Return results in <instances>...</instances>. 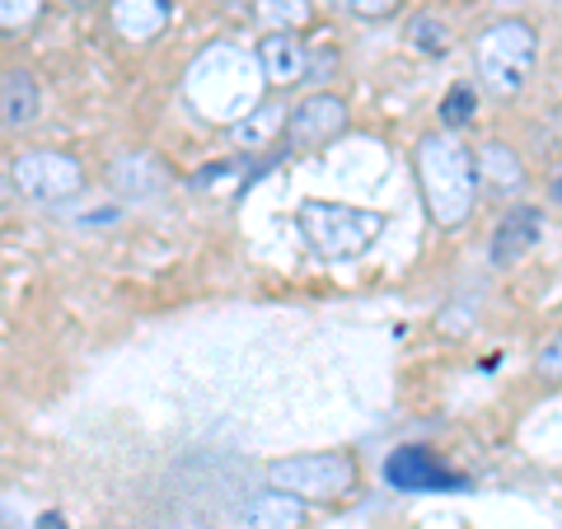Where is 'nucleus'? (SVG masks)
<instances>
[{"instance_id": "9d476101", "label": "nucleus", "mask_w": 562, "mask_h": 529, "mask_svg": "<svg viewBox=\"0 0 562 529\" xmlns=\"http://www.w3.org/2000/svg\"><path fill=\"white\" fill-rule=\"evenodd\" d=\"M305 43L295 38V33H268L258 47V70H262V80L277 85V90H286V85H295L305 76Z\"/></svg>"}, {"instance_id": "b1692460", "label": "nucleus", "mask_w": 562, "mask_h": 529, "mask_svg": "<svg viewBox=\"0 0 562 529\" xmlns=\"http://www.w3.org/2000/svg\"><path fill=\"white\" fill-rule=\"evenodd\" d=\"M43 529H61V516H43Z\"/></svg>"}, {"instance_id": "f03ea898", "label": "nucleus", "mask_w": 562, "mask_h": 529, "mask_svg": "<svg viewBox=\"0 0 562 529\" xmlns=\"http://www.w3.org/2000/svg\"><path fill=\"white\" fill-rule=\"evenodd\" d=\"M258 85H262V70L239 47H211L188 70L192 103L206 117H221V122H239L249 109H258Z\"/></svg>"}, {"instance_id": "4468645a", "label": "nucleus", "mask_w": 562, "mask_h": 529, "mask_svg": "<svg viewBox=\"0 0 562 529\" xmlns=\"http://www.w3.org/2000/svg\"><path fill=\"white\" fill-rule=\"evenodd\" d=\"M113 24L127 33V38H155V33L169 24V0H117Z\"/></svg>"}, {"instance_id": "20e7f679", "label": "nucleus", "mask_w": 562, "mask_h": 529, "mask_svg": "<svg viewBox=\"0 0 562 529\" xmlns=\"http://www.w3.org/2000/svg\"><path fill=\"white\" fill-rule=\"evenodd\" d=\"M535 57H539V38L525 20L492 24L487 33H479V43H473L479 80H483V90L497 94V99H512L525 90V80H530V70H535Z\"/></svg>"}, {"instance_id": "4be33fe9", "label": "nucleus", "mask_w": 562, "mask_h": 529, "mask_svg": "<svg viewBox=\"0 0 562 529\" xmlns=\"http://www.w3.org/2000/svg\"><path fill=\"white\" fill-rule=\"evenodd\" d=\"M539 370H543V375H562V333H558V338L549 342V347H543V357H539Z\"/></svg>"}, {"instance_id": "393cba45", "label": "nucleus", "mask_w": 562, "mask_h": 529, "mask_svg": "<svg viewBox=\"0 0 562 529\" xmlns=\"http://www.w3.org/2000/svg\"><path fill=\"white\" fill-rule=\"evenodd\" d=\"M10 188H14L10 179H0V202H5V198H10Z\"/></svg>"}, {"instance_id": "7ed1b4c3", "label": "nucleus", "mask_w": 562, "mask_h": 529, "mask_svg": "<svg viewBox=\"0 0 562 529\" xmlns=\"http://www.w3.org/2000/svg\"><path fill=\"white\" fill-rule=\"evenodd\" d=\"M305 244L328 262H347L361 258L371 244L384 235V211H366V206H342V202H305L295 211Z\"/></svg>"}, {"instance_id": "6e6552de", "label": "nucleus", "mask_w": 562, "mask_h": 529, "mask_svg": "<svg viewBox=\"0 0 562 529\" xmlns=\"http://www.w3.org/2000/svg\"><path fill=\"white\" fill-rule=\"evenodd\" d=\"M342 132H347V103L338 94H310L301 109L286 113V136L301 150H319Z\"/></svg>"}, {"instance_id": "dca6fc26", "label": "nucleus", "mask_w": 562, "mask_h": 529, "mask_svg": "<svg viewBox=\"0 0 562 529\" xmlns=\"http://www.w3.org/2000/svg\"><path fill=\"white\" fill-rule=\"evenodd\" d=\"M483 169V179L492 183V188H502V192H516L520 183H525V169H520V160H516V150H506V146H483V155L473 160Z\"/></svg>"}, {"instance_id": "5701e85b", "label": "nucleus", "mask_w": 562, "mask_h": 529, "mask_svg": "<svg viewBox=\"0 0 562 529\" xmlns=\"http://www.w3.org/2000/svg\"><path fill=\"white\" fill-rule=\"evenodd\" d=\"M0 529H29V525L20 520V510H10V506H0Z\"/></svg>"}, {"instance_id": "423d86ee", "label": "nucleus", "mask_w": 562, "mask_h": 529, "mask_svg": "<svg viewBox=\"0 0 562 529\" xmlns=\"http://www.w3.org/2000/svg\"><path fill=\"white\" fill-rule=\"evenodd\" d=\"M384 483L394 492H464L469 479L441 464V454L422 450V446H398L384 460Z\"/></svg>"}, {"instance_id": "f257e3e1", "label": "nucleus", "mask_w": 562, "mask_h": 529, "mask_svg": "<svg viewBox=\"0 0 562 529\" xmlns=\"http://www.w3.org/2000/svg\"><path fill=\"white\" fill-rule=\"evenodd\" d=\"M417 179H422V198L431 206V221L441 230H454L473 216L479 202V165H473L469 146H460L450 132L422 136L417 140Z\"/></svg>"}, {"instance_id": "9b49d317", "label": "nucleus", "mask_w": 562, "mask_h": 529, "mask_svg": "<svg viewBox=\"0 0 562 529\" xmlns=\"http://www.w3.org/2000/svg\"><path fill=\"white\" fill-rule=\"evenodd\" d=\"M305 525V502L291 492H258L254 502H244L235 529H301Z\"/></svg>"}, {"instance_id": "1a4fd4ad", "label": "nucleus", "mask_w": 562, "mask_h": 529, "mask_svg": "<svg viewBox=\"0 0 562 529\" xmlns=\"http://www.w3.org/2000/svg\"><path fill=\"white\" fill-rule=\"evenodd\" d=\"M539 239H543V211H535V206L506 211L497 235H492V268H512V262H520Z\"/></svg>"}, {"instance_id": "39448f33", "label": "nucleus", "mask_w": 562, "mask_h": 529, "mask_svg": "<svg viewBox=\"0 0 562 529\" xmlns=\"http://www.w3.org/2000/svg\"><path fill=\"white\" fill-rule=\"evenodd\" d=\"M268 483L272 492H291V497H342L357 483V464L347 454H291V460L268 464Z\"/></svg>"}, {"instance_id": "6ab92c4d", "label": "nucleus", "mask_w": 562, "mask_h": 529, "mask_svg": "<svg viewBox=\"0 0 562 529\" xmlns=\"http://www.w3.org/2000/svg\"><path fill=\"white\" fill-rule=\"evenodd\" d=\"M441 117H446V127H464V122L473 117V90H469V85H454V90L446 94Z\"/></svg>"}, {"instance_id": "aec40b11", "label": "nucleus", "mask_w": 562, "mask_h": 529, "mask_svg": "<svg viewBox=\"0 0 562 529\" xmlns=\"http://www.w3.org/2000/svg\"><path fill=\"white\" fill-rule=\"evenodd\" d=\"M43 0H0V29H20L38 14Z\"/></svg>"}, {"instance_id": "ddd939ff", "label": "nucleus", "mask_w": 562, "mask_h": 529, "mask_svg": "<svg viewBox=\"0 0 562 529\" xmlns=\"http://www.w3.org/2000/svg\"><path fill=\"white\" fill-rule=\"evenodd\" d=\"M33 117H38V85L24 70H14V76L0 80V122L5 127H29Z\"/></svg>"}, {"instance_id": "f3484780", "label": "nucleus", "mask_w": 562, "mask_h": 529, "mask_svg": "<svg viewBox=\"0 0 562 529\" xmlns=\"http://www.w3.org/2000/svg\"><path fill=\"white\" fill-rule=\"evenodd\" d=\"M408 43L422 52V57H446L454 33H450V24L441 20V14H417V20L408 24Z\"/></svg>"}, {"instance_id": "2eb2a0df", "label": "nucleus", "mask_w": 562, "mask_h": 529, "mask_svg": "<svg viewBox=\"0 0 562 529\" xmlns=\"http://www.w3.org/2000/svg\"><path fill=\"white\" fill-rule=\"evenodd\" d=\"M281 127H286V109H281V103H258V109L244 113L231 132H235L239 146L258 150V146H268L272 136H281Z\"/></svg>"}, {"instance_id": "0eeeda50", "label": "nucleus", "mask_w": 562, "mask_h": 529, "mask_svg": "<svg viewBox=\"0 0 562 529\" xmlns=\"http://www.w3.org/2000/svg\"><path fill=\"white\" fill-rule=\"evenodd\" d=\"M80 165L70 160V155H57V150H29L14 160V188L29 192V198L38 202H57V198H70V192H80Z\"/></svg>"}, {"instance_id": "a878e982", "label": "nucleus", "mask_w": 562, "mask_h": 529, "mask_svg": "<svg viewBox=\"0 0 562 529\" xmlns=\"http://www.w3.org/2000/svg\"><path fill=\"white\" fill-rule=\"evenodd\" d=\"M553 198H558V202H562V179H558V188H553Z\"/></svg>"}, {"instance_id": "412c9836", "label": "nucleus", "mask_w": 562, "mask_h": 529, "mask_svg": "<svg viewBox=\"0 0 562 529\" xmlns=\"http://www.w3.org/2000/svg\"><path fill=\"white\" fill-rule=\"evenodd\" d=\"M347 14H361V20H380V14H390L398 0H338Z\"/></svg>"}, {"instance_id": "f8f14e48", "label": "nucleus", "mask_w": 562, "mask_h": 529, "mask_svg": "<svg viewBox=\"0 0 562 529\" xmlns=\"http://www.w3.org/2000/svg\"><path fill=\"white\" fill-rule=\"evenodd\" d=\"M169 183V169L155 160L150 150H132V155H117L113 165V188L127 192V198H155V192H165Z\"/></svg>"}, {"instance_id": "a211bd4d", "label": "nucleus", "mask_w": 562, "mask_h": 529, "mask_svg": "<svg viewBox=\"0 0 562 529\" xmlns=\"http://www.w3.org/2000/svg\"><path fill=\"white\" fill-rule=\"evenodd\" d=\"M258 20L272 24V33H291L310 20V5L305 0H258Z\"/></svg>"}]
</instances>
